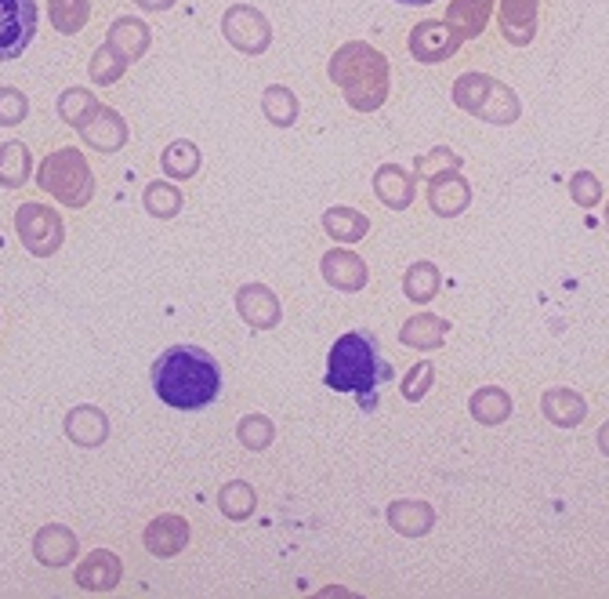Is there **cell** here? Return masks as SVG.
<instances>
[{"mask_svg": "<svg viewBox=\"0 0 609 599\" xmlns=\"http://www.w3.org/2000/svg\"><path fill=\"white\" fill-rule=\"evenodd\" d=\"M320 269H323V280L331 284L334 291H345V295H356V291L367 287V262L359 258L356 251H345V247H337V251H326L320 258Z\"/></svg>", "mask_w": 609, "mask_h": 599, "instance_id": "8fae6325", "label": "cell"}, {"mask_svg": "<svg viewBox=\"0 0 609 599\" xmlns=\"http://www.w3.org/2000/svg\"><path fill=\"white\" fill-rule=\"evenodd\" d=\"M454 106H461L465 113H471L476 120L498 124V128H507V124L518 120L523 113V102L512 92L507 84H501L498 77L490 73H465L454 81Z\"/></svg>", "mask_w": 609, "mask_h": 599, "instance_id": "277c9868", "label": "cell"}, {"mask_svg": "<svg viewBox=\"0 0 609 599\" xmlns=\"http://www.w3.org/2000/svg\"><path fill=\"white\" fill-rule=\"evenodd\" d=\"M62 425H65V436H70L76 447H101L109 439V418L95 403L73 407Z\"/></svg>", "mask_w": 609, "mask_h": 599, "instance_id": "ac0fdd59", "label": "cell"}, {"mask_svg": "<svg viewBox=\"0 0 609 599\" xmlns=\"http://www.w3.org/2000/svg\"><path fill=\"white\" fill-rule=\"evenodd\" d=\"M570 197L577 208H599L602 200V183L592 172H577L570 178Z\"/></svg>", "mask_w": 609, "mask_h": 599, "instance_id": "ab89813d", "label": "cell"}, {"mask_svg": "<svg viewBox=\"0 0 609 599\" xmlns=\"http://www.w3.org/2000/svg\"><path fill=\"white\" fill-rule=\"evenodd\" d=\"M374 193H378L381 203H385V208L406 211L414 203L417 186H414V178L406 175L399 164H381L378 175H374Z\"/></svg>", "mask_w": 609, "mask_h": 599, "instance_id": "ffe728a7", "label": "cell"}, {"mask_svg": "<svg viewBox=\"0 0 609 599\" xmlns=\"http://www.w3.org/2000/svg\"><path fill=\"white\" fill-rule=\"evenodd\" d=\"M200 164H203V156H200V150H196V142H189V139L171 142V145L164 150V156H160L164 175H167V178H178V183L193 178V175L200 172Z\"/></svg>", "mask_w": 609, "mask_h": 599, "instance_id": "4316f807", "label": "cell"}, {"mask_svg": "<svg viewBox=\"0 0 609 599\" xmlns=\"http://www.w3.org/2000/svg\"><path fill=\"white\" fill-rule=\"evenodd\" d=\"M432 381H435V364L432 360H421V364H414L410 371H406V378H403V400H410V403H421L428 397V389H432Z\"/></svg>", "mask_w": 609, "mask_h": 599, "instance_id": "74e56055", "label": "cell"}, {"mask_svg": "<svg viewBox=\"0 0 609 599\" xmlns=\"http://www.w3.org/2000/svg\"><path fill=\"white\" fill-rule=\"evenodd\" d=\"M471 203V186L461 178V172L435 175L432 186H428V208H432L439 219H457Z\"/></svg>", "mask_w": 609, "mask_h": 599, "instance_id": "e0dca14e", "label": "cell"}, {"mask_svg": "<svg viewBox=\"0 0 609 599\" xmlns=\"http://www.w3.org/2000/svg\"><path fill=\"white\" fill-rule=\"evenodd\" d=\"M33 556H37L44 567H51V571L70 567V563L76 560V535L70 527H62V524L40 527L37 535H33Z\"/></svg>", "mask_w": 609, "mask_h": 599, "instance_id": "4fadbf2b", "label": "cell"}, {"mask_svg": "<svg viewBox=\"0 0 609 599\" xmlns=\"http://www.w3.org/2000/svg\"><path fill=\"white\" fill-rule=\"evenodd\" d=\"M150 40H153V33H150V26H145L142 19L123 15V19H117V22L109 26V44H112V48H117L128 62H139L142 55L150 51Z\"/></svg>", "mask_w": 609, "mask_h": 599, "instance_id": "cb8c5ba5", "label": "cell"}, {"mask_svg": "<svg viewBox=\"0 0 609 599\" xmlns=\"http://www.w3.org/2000/svg\"><path fill=\"white\" fill-rule=\"evenodd\" d=\"M323 230L326 236H334V240H342V244H359L370 233V219L356 208L334 203V208L323 211Z\"/></svg>", "mask_w": 609, "mask_h": 599, "instance_id": "d4e9b609", "label": "cell"}, {"mask_svg": "<svg viewBox=\"0 0 609 599\" xmlns=\"http://www.w3.org/2000/svg\"><path fill=\"white\" fill-rule=\"evenodd\" d=\"M606 230H609V203H606Z\"/></svg>", "mask_w": 609, "mask_h": 599, "instance_id": "ee69618b", "label": "cell"}, {"mask_svg": "<svg viewBox=\"0 0 609 599\" xmlns=\"http://www.w3.org/2000/svg\"><path fill=\"white\" fill-rule=\"evenodd\" d=\"M33 172V156L22 142H4L0 145V186L4 189H19L29 183Z\"/></svg>", "mask_w": 609, "mask_h": 599, "instance_id": "83f0119b", "label": "cell"}, {"mask_svg": "<svg viewBox=\"0 0 609 599\" xmlns=\"http://www.w3.org/2000/svg\"><path fill=\"white\" fill-rule=\"evenodd\" d=\"M326 73H331L337 92L345 95V102L356 113L381 109L392 92V66L385 55L367 40L342 44V48L334 51L331 66H326Z\"/></svg>", "mask_w": 609, "mask_h": 599, "instance_id": "3957f363", "label": "cell"}, {"mask_svg": "<svg viewBox=\"0 0 609 599\" xmlns=\"http://www.w3.org/2000/svg\"><path fill=\"white\" fill-rule=\"evenodd\" d=\"M403 8H421V4H435V0H396Z\"/></svg>", "mask_w": 609, "mask_h": 599, "instance_id": "7bdbcfd3", "label": "cell"}, {"mask_svg": "<svg viewBox=\"0 0 609 599\" xmlns=\"http://www.w3.org/2000/svg\"><path fill=\"white\" fill-rule=\"evenodd\" d=\"M128 134H131L128 120H123L120 113L109 109V106H101L95 117L81 128L84 145H92L95 153H120L123 145H128Z\"/></svg>", "mask_w": 609, "mask_h": 599, "instance_id": "7c38bea8", "label": "cell"}, {"mask_svg": "<svg viewBox=\"0 0 609 599\" xmlns=\"http://www.w3.org/2000/svg\"><path fill=\"white\" fill-rule=\"evenodd\" d=\"M236 439H240L247 450H265L276 439L273 418H265V414H247V418H240V425H236Z\"/></svg>", "mask_w": 609, "mask_h": 599, "instance_id": "d590c367", "label": "cell"}, {"mask_svg": "<svg viewBox=\"0 0 609 599\" xmlns=\"http://www.w3.org/2000/svg\"><path fill=\"white\" fill-rule=\"evenodd\" d=\"M396 378L392 364L381 353L378 338L370 331H348L326 353V386L334 392H348L363 403V411H374L378 392Z\"/></svg>", "mask_w": 609, "mask_h": 599, "instance_id": "7a4b0ae2", "label": "cell"}, {"mask_svg": "<svg viewBox=\"0 0 609 599\" xmlns=\"http://www.w3.org/2000/svg\"><path fill=\"white\" fill-rule=\"evenodd\" d=\"M493 15V0H454L446 8V26L457 33L461 40H471L487 30V22Z\"/></svg>", "mask_w": 609, "mask_h": 599, "instance_id": "603a6c76", "label": "cell"}, {"mask_svg": "<svg viewBox=\"0 0 609 599\" xmlns=\"http://www.w3.org/2000/svg\"><path fill=\"white\" fill-rule=\"evenodd\" d=\"M461 164H465V156L461 153H454L450 145H435V150H428L425 156H417L414 172H417V178H435L446 172H461Z\"/></svg>", "mask_w": 609, "mask_h": 599, "instance_id": "8d00e7d4", "label": "cell"}, {"mask_svg": "<svg viewBox=\"0 0 609 599\" xmlns=\"http://www.w3.org/2000/svg\"><path fill=\"white\" fill-rule=\"evenodd\" d=\"M87 73H92L95 84L109 87V84H117L123 73H128V59H123V55L106 40V44H101V48L92 55V66H87Z\"/></svg>", "mask_w": 609, "mask_h": 599, "instance_id": "e575fe53", "label": "cell"}, {"mask_svg": "<svg viewBox=\"0 0 609 599\" xmlns=\"http://www.w3.org/2000/svg\"><path fill=\"white\" fill-rule=\"evenodd\" d=\"M236 313H240V320L247 327H254V331H273L279 324V316H284L276 291L265 284H243L236 291Z\"/></svg>", "mask_w": 609, "mask_h": 599, "instance_id": "30bf717a", "label": "cell"}, {"mask_svg": "<svg viewBox=\"0 0 609 599\" xmlns=\"http://www.w3.org/2000/svg\"><path fill=\"white\" fill-rule=\"evenodd\" d=\"M15 233L33 258H51L65 240L62 214L55 208H44V203H33V200L22 203V208L15 211Z\"/></svg>", "mask_w": 609, "mask_h": 599, "instance_id": "8992f818", "label": "cell"}, {"mask_svg": "<svg viewBox=\"0 0 609 599\" xmlns=\"http://www.w3.org/2000/svg\"><path fill=\"white\" fill-rule=\"evenodd\" d=\"M182 189L171 186V183H150L142 193V208L153 214V219H175L178 211H182Z\"/></svg>", "mask_w": 609, "mask_h": 599, "instance_id": "836d02e7", "label": "cell"}, {"mask_svg": "<svg viewBox=\"0 0 609 599\" xmlns=\"http://www.w3.org/2000/svg\"><path fill=\"white\" fill-rule=\"evenodd\" d=\"M153 392L171 411H203L222 392L218 360L200 345H171L153 364Z\"/></svg>", "mask_w": 609, "mask_h": 599, "instance_id": "6da1fadb", "label": "cell"}, {"mask_svg": "<svg viewBox=\"0 0 609 599\" xmlns=\"http://www.w3.org/2000/svg\"><path fill=\"white\" fill-rule=\"evenodd\" d=\"M37 0H0V62L19 59L37 37Z\"/></svg>", "mask_w": 609, "mask_h": 599, "instance_id": "52a82bcc", "label": "cell"}, {"mask_svg": "<svg viewBox=\"0 0 609 599\" xmlns=\"http://www.w3.org/2000/svg\"><path fill=\"white\" fill-rule=\"evenodd\" d=\"M446 334H450V324L435 313H414L410 320L399 327V342L410 349H421V353L439 349L446 342Z\"/></svg>", "mask_w": 609, "mask_h": 599, "instance_id": "44dd1931", "label": "cell"}, {"mask_svg": "<svg viewBox=\"0 0 609 599\" xmlns=\"http://www.w3.org/2000/svg\"><path fill=\"white\" fill-rule=\"evenodd\" d=\"M222 33H225V40L243 55H262L268 51V44H273V26H268V19L251 4H232L225 11Z\"/></svg>", "mask_w": 609, "mask_h": 599, "instance_id": "ba28073f", "label": "cell"}, {"mask_svg": "<svg viewBox=\"0 0 609 599\" xmlns=\"http://www.w3.org/2000/svg\"><path fill=\"white\" fill-rule=\"evenodd\" d=\"M501 37L515 48H526L529 40L537 37V11L540 0H501Z\"/></svg>", "mask_w": 609, "mask_h": 599, "instance_id": "9a60e30c", "label": "cell"}, {"mask_svg": "<svg viewBox=\"0 0 609 599\" xmlns=\"http://www.w3.org/2000/svg\"><path fill=\"white\" fill-rule=\"evenodd\" d=\"M37 186L62 208H87L95 197V175L81 150H55L37 167Z\"/></svg>", "mask_w": 609, "mask_h": 599, "instance_id": "5b68a950", "label": "cell"}, {"mask_svg": "<svg viewBox=\"0 0 609 599\" xmlns=\"http://www.w3.org/2000/svg\"><path fill=\"white\" fill-rule=\"evenodd\" d=\"M145 549L153 552V556H160V560H171L178 556L186 545H189V519L182 516H175V513H167V516H156L150 527H145Z\"/></svg>", "mask_w": 609, "mask_h": 599, "instance_id": "2e32d148", "label": "cell"}, {"mask_svg": "<svg viewBox=\"0 0 609 599\" xmlns=\"http://www.w3.org/2000/svg\"><path fill=\"white\" fill-rule=\"evenodd\" d=\"M389 524L403 538H425L435 527V508L417 498H399L389 505Z\"/></svg>", "mask_w": 609, "mask_h": 599, "instance_id": "d6986e66", "label": "cell"}, {"mask_svg": "<svg viewBox=\"0 0 609 599\" xmlns=\"http://www.w3.org/2000/svg\"><path fill=\"white\" fill-rule=\"evenodd\" d=\"M468 411H471V418H476L479 425H501V422L512 418V397H507V392L498 389V386H487V389L471 392Z\"/></svg>", "mask_w": 609, "mask_h": 599, "instance_id": "484cf974", "label": "cell"}, {"mask_svg": "<svg viewBox=\"0 0 609 599\" xmlns=\"http://www.w3.org/2000/svg\"><path fill=\"white\" fill-rule=\"evenodd\" d=\"M123 578V567H120V556L109 549H95L92 556L81 560V567H76V585H81L84 592H112Z\"/></svg>", "mask_w": 609, "mask_h": 599, "instance_id": "5bb4252c", "label": "cell"}, {"mask_svg": "<svg viewBox=\"0 0 609 599\" xmlns=\"http://www.w3.org/2000/svg\"><path fill=\"white\" fill-rule=\"evenodd\" d=\"M48 19L59 33L73 37V33H81L87 26V19H92V4H87V0H48Z\"/></svg>", "mask_w": 609, "mask_h": 599, "instance_id": "d6a6232c", "label": "cell"}, {"mask_svg": "<svg viewBox=\"0 0 609 599\" xmlns=\"http://www.w3.org/2000/svg\"><path fill=\"white\" fill-rule=\"evenodd\" d=\"M540 411H545L551 425L577 428L584 418H588V403H584L581 392H573V389H548L545 397H540Z\"/></svg>", "mask_w": 609, "mask_h": 599, "instance_id": "7402d4cb", "label": "cell"}, {"mask_svg": "<svg viewBox=\"0 0 609 599\" xmlns=\"http://www.w3.org/2000/svg\"><path fill=\"white\" fill-rule=\"evenodd\" d=\"M298 95L290 92V87L284 84H273V87H265V95H262V113H265V120L268 124H276V128H290V124L298 120Z\"/></svg>", "mask_w": 609, "mask_h": 599, "instance_id": "1f68e13d", "label": "cell"}, {"mask_svg": "<svg viewBox=\"0 0 609 599\" xmlns=\"http://www.w3.org/2000/svg\"><path fill=\"white\" fill-rule=\"evenodd\" d=\"M457 48H461V37L446 22L428 19V22H417L410 30V55L417 62H428V66L446 62V59H454Z\"/></svg>", "mask_w": 609, "mask_h": 599, "instance_id": "9c48e42d", "label": "cell"}, {"mask_svg": "<svg viewBox=\"0 0 609 599\" xmlns=\"http://www.w3.org/2000/svg\"><path fill=\"white\" fill-rule=\"evenodd\" d=\"M595 439H599V450H602V455L609 458V422L599 428V436H595Z\"/></svg>", "mask_w": 609, "mask_h": 599, "instance_id": "b9f144b4", "label": "cell"}, {"mask_svg": "<svg viewBox=\"0 0 609 599\" xmlns=\"http://www.w3.org/2000/svg\"><path fill=\"white\" fill-rule=\"evenodd\" d=\"M98 109H101V102L95 98V92H87V87H70V92L59 95V117L76 131H81Z\"/></svg>", "mask_w": 609, "mask_h": 599, "instance_id": "4dcf8cb0", "label": "cell"}, {"mask_svg": "<svg viewBox=\"0 0 609 599\" xmlns=\"http://www.w3.org/2000/svg\"><path fill=\"white\" fill-rule=\"evenodd\" d=\"M439 284H443V277H439V269L432 262H414L410 269H406L403 277V295L417 302V305H428L435 295H439Z\"/></svg>", "mask_w": 609, "mask_h": 599, "instance_id": "f1b7e54d", "label": "cell"}, {"mask_svg": "<svg viewBox=\"0 0 609 599\" xmlns=\"http://www.w3.org/2000/svg\"><path fill=\"white\" fill-rule=\"evenodd\" d=\"M218 508H222V516L225 519H247V516H254V508H258V494L254 488L247 480H229L225 488L218 491Z\"/></svg>", "mask_w": 609, "mask_h": 599, "instance_id": "f546056e", "label": "cell"}, {"mask_svg": "<svg viewBox=\"0 0 609 599\" xmlns=\"http://www.w3.org/2000/svg\"><path fill=\"white\" fill-rule=\"evenodd\" d=\"M29 117V98L19 87H0V124L4 128H15Z\"/></svg>", "mask_w": 609, "mask_h": 599, "instance_id": "f35d334b", "label": "cell"}, {"mask_svg": "<svg viewBox=\"0 0 609 599\" xmlns=\"http://www.w3.org/2000/svg\"><path fill=\"white\" fill-rule=\"evenodd\" d=\"M134 4L145 11H167V8H175V0H134Z\"/></svg>", "mask_w": 609, "mask_h": 599, "instance_id": "60d3db41", "label": "cell"}]
</instances>
